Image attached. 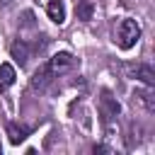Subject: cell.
Here are the masks:
<instances>
[{"mask_svg": "<svg viewBox=\"0 0 155 155\" xmlns=\"http://www.w3.org/2000/svg\"><path fill=\"white\" fill-rule=\"evenodd\" d=\"M138 39H140V27H138V22L136 19H121L119 22V27H116V44H119V48H124V51H128V48H133L136 44H138Z\"/></svg>", "mask_w": 155, "mask_h": 155, "instance_id": "obj_1", "label": "cell"}, {"mask_svg": "<svg viewBox=\"0 0 155 155\" xmlns=\"http://www.w3.org/2000/svg\"><path fill=\"white\" fill-rule=\"evenodd\" d=\"M48 70H51V75L53 78H58V75H63V73H68V70H73L75 65H78V61H75V56H70L68 51H61V53H56L53 58H48Z\"/></svg>", "mask_w": 155, "mask_h": 155, "instance_id": "obj_2", "label": "cell"}, {"mask_svg": "<svg viewBox=\"0 0 155 155\" xmlns=\"http://www.w3.org/2000/svg\"><path fill=\"white\" fill-rule=\"evenodd\" d=\"M119 111H121V104L116 102V97L109 90H102V94H99V116H102V121L109 124L114 116H119Z\"/></svg>", "mask_w": 155, "mask_h": 155, "instance_id": "obj_3", "label": "cell"}, {"mask_svg": "<svg viewBox=\"0 0 155 155\" xmlns=\"http://www.w3.org/2000/svg\"><path fill=\"white\" fill-rule=\"evenodd\" d=\"M128 73H131V78H136V80H140L145 87H153L155 85V70L148 65V63H138V65H128Z\"/></svg>", "mask_w": 155, "mask_h": 155, "instance_id": "obj_4", "label": "cell"}, {"mask_svg": "<svg viewBox=\"0 0 155 155\" xmlns=\"http://www.w3.org/2000/svg\"><path fill=\"white\" fill-rule=\"evenodd\" d=\"M46 15H48L51 22L63 24L65 22V2L63 0H48L46 2Z\"/></svg>", "mask_w": 155, "mask_h": 155, "instance_id": "obj_5", "label": "cell"}, {"mask_svg": "<svg viewBox=\"0 0 155 155\" xmlns=\"http://www.w3.org/2000/svg\"><path fill=\"white\" fill-rule=\"evenodd\" d=\"M133 104H140L148 114H153V111H155V97H153L150 87H145V90H136V92H133Z\"/></svg>", "mask_w": 155, "mask_h": 155, "instance_id": "obj_6", "label": "cell"}, {"mask_svg": "<svg viewBox=\"0 0 155 155\" xmlns=\"http://www.w3.org/2000/svg\"><path fill=\"white\" fill-rule=\"evenodd\" d=\"M10 53H12V58H15L19 65H24L27 58H29V46H27V41H22V39L12 41V44H10Z\"/></svg>", "mask_w": 155, "mask_h": 155, "instance_id": "obj_7", "label": "cell"}, {"mask_svg": "<svg viewBox=\"0 0 155 155\" xmlns=\"http://www.w3.org/2000/svg\"><path fill=\"white\" fill-rule=\"evenodd\" d=\"M51 80H53V75H51L48 65L44 63L41 68H36V73H34V78H31V87H34V90H44Z\"/></svg>", "mask_w": 155, "mask_h": 155, "instance_id": "obj_8", "label": "cell"}, {"mask_svg": "<svg viewBox=\"0 0 155 155\" xmlns=\"http://www.w3.org/2000/svg\"><path fill=\"white\" fill-rule=\"evenodd\" d=\"M15 68L10 65V63H2L0 65V92H5V90H10L12 85H15Z\"/></svg>", "mask_w": 155, "mask_h": 155, "instance_id": "obj_9", "label": "cell"}, {"mask_svg": "<svg viewBox=\"0 0 155 155\" xmlns=\"http://www.w3.org/2000/svg\"><path fill=\"white\" fill-rule=\"evenodd\" d=\"M27 128L24 126H17V124H7V138H10V143L12 145H19L24 138H27Z\"/></svg>", "mask_w": 155, "mask_h": 155, "instance_id": "obj_10", "label": "cell"}, {"mask_svg": "<svg viewBox=\"0 0 155 155\" xmlns=\"http://www.w3.org/2000/svg\"><path fill=\"white\" fill-rule=\"evenodd\" d=\"M75 12H78V19H82V22L92 19V2L90 0H80L78 7H75Z\"/></svg>", "mask_w": 155, "mask_h": 155, "instance_id": "obj_11", "label": "cell"}, {"mask_svg": "<svg viewBox=\"0 0 155 155\" xmlns=\"http://www.w3.org/2000/svg\"><path fill=\"white\" fill-rule=\"evenodd\" d=\"M0 2H10V0H0Z\"/></svg>", "mask_w": 155, "mask_h": 155, "instance_id": "obj_12", "label": "cell"}, {"mask_svg": "<svg viewBox=\"0 0 155 155\" xmlns=\"http://www.w3.org/2000/svg\"><path fill=\"white\" fill-rule=\"evenodd\" d=\"M0 150H2V148H0Z\"/></svg>", "mask_w": 155, "mask_h": 155, "instance_id": "obj_13", "label": "cell"}]
</instances>
